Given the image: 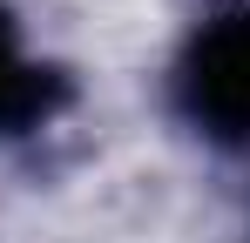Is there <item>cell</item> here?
Wrapping results in <instances>:
<instances>
[{
	"label": "cell",
	"instance_id": "cell-1",
	"mask_svg": "<svg viewBox=\"0 0 250 243\" xmlns=\"http://www.w3.org/2000/svg\"><path fill=\"white\" fill-rule=\"evenodd\" d=\"M176 88H183V108L196 128L223 135V142H250V7L216 14L189 40Z\"/></svg>",
	"mask_w": 250,
	"mask_h": 243
},
{
	"label": "cell",
	"instance_id": "cell-2",
	"mask_svg": "<svg viewBox=\"0 0 250 243\" xmlns=\"http://www.w3.org/2000/svg\"><path fill=\"white\" fill-rule=\"evenodd\" d=\"M61 101H68V81L21 47L7 7H0V135H27V128L54 122Z\"/></svg>",
	"mask_w": 250,
	"mask_h": 243
}]
</instances>
